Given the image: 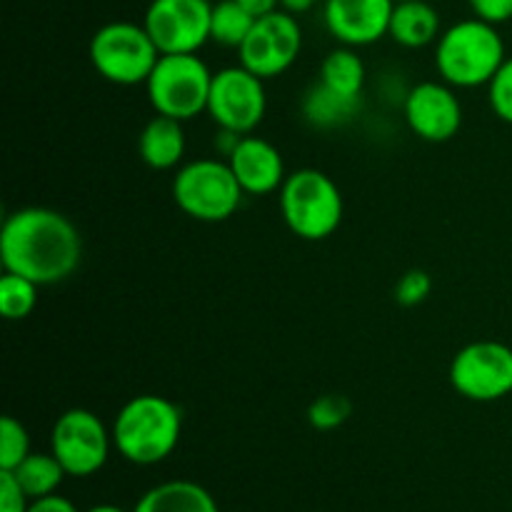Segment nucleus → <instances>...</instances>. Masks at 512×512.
I'll return each instance as SVG.
<instances>
[{
  "label": "nucleus",
  "instance_id": "nucleus-19",
  "mask_svg": "<svg viewBox=\"0 0 512 512\" xmlns=\"http://www.w3.org/2000/svg\"><path fill=\"white\" fill-rule=\"evenodd\" d=\"M363 108V98H350V95L335 93L328 85L318 83L305 93L303 98V115L315 128H338V125L350 123Z\"/></svg>",
  "mask_w": 512,
  "mask_h": 512
},
{
  "label": "nucleus",
  "instance_id": "nucleus-24",
  "mask_svg": "<svg viewBox=\"0 0 512 512\" xmlns=\"http://www.w3.org/2000/svg\"><path fill=\"white\" fill-rule=\"evenodd\" d=\"M30 455V435L20 420L5 415L0 420V470H15Z\"/></svg>",
  "mask_w": 512,
  "mask_h": 512
},
{
  "label": "nucleus",
  "instance_id": "nucleus-26",
  "mask_svg": "<svg viewBox=\"0 0 512 512\" xmlns=\"http://www.w3.org/2000/svg\"><path fill=\"white\" fill-rule=\"evenodd\" d=\"M488 100L493 113L512 125V58H505V63L488 83Z\"/></svg>",
  "mask_w": 512,
  "mask_h": 512
},
{
  "label": "nucleus",
  "instance_id": "nucleus-23",
  "mask_svg": "<svg viewBox=\"0 0 512 512\" xmlns=\"http://www.w3.org/2000/svg\"><path fill=\"white\" fill-rule=\"evenodd\" d=\"M38 283L23 278L18 273H8L0 278V313L8 320H23L38 305Z\"/></svg>",
  "mask_w": 512,
  "mask_h": 512
},
{
  "label": "nucleus",
  "instance_id": "nucleus-6",
  "mask_svg": "<svg viewBox=\"0 0 512 512\" xmlns=\"http://www.w3.org/2000/svg\"><path fill=\"white\" fill-rule=\"evenodd\" d=\"M213 75L195 53L160 55L158 65L145 83L150 105L158 115H168L183 123L193 120L195 115L208 113Z\"/></svg>",
  "mask_w": 512,
  "mask_h": 512
},
{
  "label": "nucleus",
  "instance_id": "nucleus-16",
  "mask_svg": "<svg viewBox=\"0 0 512 512\" xmlns=\"http://www.w3.org/2000/svg\"><path fill=\"white\" fill-rule=\"evenodd\" d=\"M140 158L153 170H170L180 165L185 155V130L183 120L155 115L148 120L138 140Z\"/></svg>",
  "mask_w": 512,
  "mask_h": 512
},
{
  "label": "nucleus",
  "instance_id": "nucleus-3",
  "mask_svg": "<svg viewBox=\"0 0 512 512\" xmlns=\"http://www.w3.org/2000/svg\"><path fill=\"white\" fill-rule=\"evenodd\" d=\"M505 63V43L498 25L480 18L460 20L443 30L435 48V65L448 85L478 88L488 85Z\"/></svg>",
  "mask_w": 512,
  "mask_h": 512
},
{
  "label": "nucleus",
  "instance_id": "nucleus-11",
  "mask_svg": "<svg viewBox=\"0 0 512 512\" xmlns=\"http://www.w3.org/2000/svg\"><path fill=\"white\" fill-rule=\"evenodd\" d=\"M303 48V30L288 10H275L255 20L253 30L240 45V65L258 78L270 80L283 75L298 60Z\"/></svg>",
  "mask_w": 512,
  "mask_h": 512
},
{
  "label": "nucleus",
  "instance_id": "nucleus-35",
  "mask_svg": "<svg viewBox=\"0 0 512 512\" xmlns=\"http://www.w3.org/2000/svg\"><path fill=\"white\" fill-rule=\"evenodd\" d=\"M395 3H400V0H395Z\"/></svg>",
  "mask_w": 512,
  "mask_h": 512
},
{
  "label": "nucleus",
  "instance_id": "nucleus-28",
  "mask_svg": "<svg viewBox=\"0 0 512 512\" xmlns=\"http://www.w3.org/2000/svg\"><path fill=\"white\" fill-rule=\"evenodd\" d=\"M33 500L28 498L10 470H0V512H28Z\"/></svg>",
  "mask_w": 512,
  "mask_h": 512
},
{
  "label": "nucleus",
  "instance_id": "nucleus-20",
  "mask_svg": "<svg viewBox=\"0 0 512 512\" xmlns=\"http://www.w3.org/2000/svg\"><path fill=\"white\" fill-rule=\"evenodd\" d=\"M320 83L328 85L335 93L350 95V98H363L365 85V63L353 48L343 45L328 53V58L320 65Z\"/></svg>",
  "mask_w": 512,
  "mask_h": 512
},
{
  "label": "nucleus",
  "instance_id": "nucleus-22",
  "mask_svg": "<svg viewBox=\"0 0 512 512\" xmlns=\"http://www.w3.org/2000/svg\"><path fill=\"white\" fill-rule=\"evenodd\" d=\"M253 15L238 0H215L210 13V40L223 48H240L255 25Z\"/></svg>",
  "mask_w": 512,
  "mask_h": 512
},
{
  "label": "nucleus",
  "instance_id": "nucleus-4",
  "mask_svg": "<svg viewBox=\"0 0 512 512\" xmlns=\"http://www.w3.org/2000/svg\"><path fill=\"white\" fill-rule=\"evenodd\" d=\"M343 195L323 170L303 168L285 178L280 213L285 225L303 240H325L343 223Z\"/></svg>",
  "mask_w": 512,
  "mask_h": 512
},
{
  "label": "nucleus",
  "instance_id": "nucleus-13",
  "mask_svg": "<svg viewBox=\"0 0 512 512\" xmlns=\"http://www.w3.org/2000/svg\"><path fill=\"white\" fill-rule=\"evenodd\" d=\"M405 120L418 138L445 143L463 125V105L445 83H420L405 98Z\"/></svg>",
  "mask_w": 512,
  "mask_h": 512
},
{
  "label": "nucleus",
  "instance_id": "nucleus-31",
  "mask_svg": "<svg viewBox=\"0 0 512 512\" xmlns=\"http://www.w3.org/2000/svg\"><path fill=\"white\" fill-rule=\"evenodd\" d=\"M253 18H263V15L280 10V0H238Z\"/></svg>",
  "mask_w": 512,
  "mask_h": 512
},
{
  "label": "nucleus",
  "instance_id": "nucleus-7",
  "mask_svg": "<svg viewBox=\"0 0 512 512\" xmlns=\"http://www.w3.org/2000/svg\"><path fill=\"white\" fill-rule=\"evenodd\" d=\"M243 188L228 160L203 158L183 165L173 178V200L185 215L200 223H223L243 200Z\"/></svg>",
  "mask_w": 512,
  "mask_h": 512
},
{
  "label": "nucleus",
  "instance_id": "nucleus-27",
  "mask_svg": "<svg viewBox=\"0 0 512 512\" xmlns=\"http://www.w3.org/2000/svg\"><path fill=\"white\" fill-rule=\"evenodd\" d=\"M430 290H433L430 275L425 273V270L415 268L408 270V273L398 280V285H395V300H398L400 305H405V308H415V305L428 300Z\"/></svg>",
  "mask_w": 512,
  "mask_h": 512
},
{
  "label": "nucleus",
  "instance_id": "nucleus-18",
  "mask_svg": "<svg viewBox=\"0 0 512 512\" xmlns=\"http://www.w3.org/2000/svg\"><path fill=\"white\" fill-rule=\"evenodd\" d=\"M133 512H220L213 495L193 480H168L150 488Z\"/></svg>",
  "mask_w": 512,
  "mask_h": 512
},
{
  "label": "nucleus",
  "instance_id": "nucleus-14",
  "mask_svg": "<svg viewBox=\"0 0 512 512\" xmlns=\"http://www.w3.org/2000/svg\"><path fill=\"white\" fill-rule=\"evenodd\" d=\"M395 0H325L328 33L348 48L378 43L390 30Z\"/></svg>",
  "mask_w": 512,
  "mask_h": 512
},
{
  "label": "nucleus",
  "instance_id": "nucleus-15",
  "mask_svg": "<svg viewBox=\"0 0 512 512\" xmlns=\"http://www.w3.org/2000/svg\"><path fill=\"white\" fill-rule=\"evenodd\" d=\"M228 165L238 178L240 188L248 195H268L280 190L285 183V163L280 150L273 143L255 135H243L233 153L228 155Z\"/></svg>",
  "mask_w": 512,
  "mask_h": 512
},
{
  "label": "nucleus",
  "instance_id": "nucleus-12",
  "mask_svg": "<svg viewBox=\"0 0 512 512\" xmlns=\"http://www.w3.org/2000/svg\"><path fill=\"white\" fill-rule=\"evenodd\" d=\"M208 0H153L145 10V30L163 55L198 53L210 40Z\"/></svg>",
  "mask_w": 512,
  "mask_h": 512
},
{
  "label": "nucleus",
  "instance_id": "nucleus-17",
  "mask_svg": "<svg viewBox=\"0 0 512 512\" xmlns=\"http://www.w3.org/2000/svg\"><path fill=\"white\" fill-rule=\"evenodd\" d=\"M388 35L403 48H425L443 35L438 10L428 0H400L393 8Z\"/></svg>",
  "mask_w": 512,
  "mask_h": 512
},
{
  "label": "nucleus",
  "instance_id": "nucleus-10",
  "mask_svg": "<svg viewBox=\"0 0 512 512\" xmlns=\"http://www.w3.org/2000/svg\"><path fill=\"white\" fill-rule=\"evenodd\" d=\"M265 110H268V95H265L263 78L250 73L243 65L223 68L213 75L208 115L218 128L248 135L265 118Z\"/></svg>",
  "mask_w": 512,
  "mask_h": 512
},
{
  "label": "nucleus",
  "instance_id": "nucleus-9",
  "mask_svg": "<svg viewBox=\"0 0 512 512\" xmlns=\"http://www.w3.org/2000/svg\"><path fill=\"white\" fill-rule=\"evenodd\" d=\"M450 385L475 403L505 398L512 393V348L498 340L465 345L450 363Z\"/></svg>",
  "mask_w": 512,
  "mask_h": 512
},
{
  "label": "nucleus",
  "instance_id": "nucleus-29",
  "mask_svg": "<svg viewBox=\"0 0 512 512\" xmlns=\"http://www.w3.org/2000/svg\"><path fill=\"white\" fill-rule=\"evenodd\" d=\"M473 8L475 18L485 20V23H508L512 20V0H468Z\"/></svg>",
  "mask_w": 512,
  "mask_h": 512
},
{
  "label": "nucleus",
  "instance_id": "nucleus-32",
  "mask_svg": "<svg viewBox=\"0 0 512 512\" xmlns=\"http://www.w3.org/2000/svg\"><path fill=\"white\" fill-rule=\"evenodd\" d=\"M318 0H280V8L288 10V13L298 15V13H308Z\"/></svg>",
  "mask_w": 512,
  "mask_h": 512
},
{
  "label": "nucleus",
  "instance_id": "nucleus-33",
  "mask_svg": "<svg viewBox=\"0 0 512 512\" xmlns=\"http://www.w3.org/2000/svg\"><path fill=\"white\" fill-rule=\"evenodd\" d=\"M85 512H128V510H123V508H118V505H95V508H90V510H85Z\"/></svg>",
  "mask_w": 512,
  "mask_h": 512
},
{
  "label": "nucleus",
  "instance_id": "nucleus-21",
  "mask_svg": "<svg viewBox=\"0 0 512 512\" xmlns=\"http://www.w3.org/2000/svg\"><path fill=\"white\" fill-rule=\"evenodd\" d=\"M10 473L15 475V480H18L20 488L28 493L30 500L55 495V490L60 488L63 478L68 475L53 453H30L28 458H25L18 468L10 470Z\"/></svg>",
  "mask_w": 512,
  "mask_h": 512
},
{
  "label": "nucleus",
  "instance_id": "nucleus-5",
  "mask_svg": "<svg viewBox=\"0 0 512 512\" xmlns=\"http://www.w3.org/2000/svg\"><path fill=\"white\" fill-rule=\"evenodd\" d=\"M88 53L95 73L115 85L148 83L150 73L163 55L145 25L128 23V20L108 23L95 30Z\"/></svg>",
  "mask_w": 512,
  "mask_h": 512
},
{
  "label": "nucleus",
  "instance_id": "nucleus-8",
  "mask_svg": "<svg viewBox=\"0 0 512 512\" xmlns=\"http://www.w3.org/2000/svg\"><path fill=\"white\" fill-rule=\"evenodd\" d=\"M113 430L85 408L65 410L50 430V453L73 478H90L108 463Z\"/></svg>",
  "mask_w": 512,
  "mask_h": 512
},
{
  "label": "nucleus",
  "instance_id": "nucleus-30",
  "mask_svg": "<svg viewBox=\"0 0 512 512\" xmlns=\"http://www.w3.org/2000/svg\"><path fill=\"white\" fill-rule=\"evenodd\" d=\"M28 512H78V508L63 495H48V498L33 500Z\"/></svg>",
  "mask_w": 512,
  "mask_h": 512
},
{
  "label": "nucleus",
  "instance_id": "nucleus-2",
  "mask_svg": "<svg viewBox=\"0 0 512 512\" xmlns=\"http://www.w3.org/2000/svg\"><path fill=\"white\" fill-rule=\"evenodd\" d=\"M183 410L163 395H135L113 423V445L128 463L158 465L178 448Z\"/></svg>",
  "mask_w": 512,
  "mask_h": 512
},
{
  "label": "nucleus",
  "instance_id": "nucleus-34",
  "mask_svg": "<svg viewBox=\"0 0 512 512\" xmlns=\"http://www.w3.org/2000/svg\"><path fill=\"white\" fill-rule=\"evenodd\" d=\"M208 3H215V0H208Z\"/></svg>",
  "mask_w": 512,
  "mask_h": 512
},
{
  "label": "nucleus",
  "instance_id": "nucleus-1",
  "mask_svg": "<svg viewBox=\"0 0 512 512\" xmlns=\"http://www.w3.org/2000/svg\"><path fill=\"white\" fill-rule=\"evenodd\" d=\"M0 258L8 273L23 275L43 288L75 273L83 258V240L63 213L30 205L5 218Z\"/></svg>",
  "mask_w": 512,
  "mask_h": 512
},
{
  "label": "nucleus",
  "instance_id": "nucleus-25",
  "mask_svg": "<svg viewBox=\"0 0 512 512\" xmlns=\"http://www.w3.org/2000/svg\"><path fill=\"white\" fill-rule=\"evenodd\" d=\"M353 405L345 395H320L308 408V420L315 430H335L348 423Z\"/></svg>",
  "mask_w": 512,
  "mask_h": 512
}]
</instances>
